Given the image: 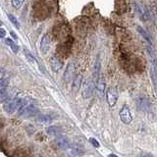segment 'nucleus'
Masks as SVG:
<instances>
[{"label": "nucleus", "instance_id": "393cba45", "mask_svg": "<svg viewBox=\"0 0 157 157\" xmlns=\"http://www.w3.org/2000/svg\"><path fill=\"white\" fill-rule=\"evenodd\" d=\"M2 26V22L1 21H0V27H1Z\"/></svg>", "mask_w": 157, "mask_h": 157}, {"label": "nucleus", "instance_id": "2eb2a0df", "mask_svg": "<svg viewBox=\"0 0 157 157\" xmlns=\"http://www.w3.org/2000/svg\"><path fill=\"white\" fill-rule=\"evenodd\" d=\"M55 116L54 115H50V114H45V115H39L37 117V121L38 122H49V121H52L54 120Z\"/></svg>", "mask_w": 157, "mask_h": 157}, {"label": "nucleus", "instance_id": "6ab92c4d", "mask_svg": "<svg viewBox=\"0 0 157 157\" xmlns=\"http://www.w3.org/2000/svg\"><path fill=\"white\" fill-rule=\"evenodd\" d=\"M8 18H9V20L11 21V23L14 25L15 27H17V28H20V23H19V21H18V19L14 16V15H12V14H8Z\"/></svg>", "mask_w": 157, "mask_h": 157}, {"label": "nucleus", "instance_id": "a211bd4d", "mask_svg": "<svg viewBox=\"0 0 157 157\" xmlns=\"http://www.w3.org/2000/svg\"><path fill=\"white\" fill-rule=\"evenodd\" d=\"M24 52H25V55H26V58L28 59V61H29V62H31V63H33V64L36 62V58H34V56L28 50L27 48H24Z\"/></svg>", "mask_w": 157, "mask_h": 157}, {"label": "nucleus", "instance_id": "39448f33", "mask_svg": "<svg viewBox=\"0 0 157 157\" xmlns=\"http://www.w3.org/2000/svg\"><path fill=\"white\" fill-rule=\"evenodd\" d=\"M119 117H120V120L126 125L130 124V123L132 121V113L130 110V107L127 104H124L122 106L121 110L119 112Z\"/></svg>", "mask_w": 157, "mask_h": 157}, {"label": "nucleus", "instance_id": "7ed1b4c3", "mask_svg": "<svg viewBox=\"0 0 157 157\" xmlns=\"http://www.w3.org/2000/svg\"><path fill=\"white\" fill-rule=\"evenodd\" d=\"M94 87H95V85H94V82H93V81L90 80V78H87L82 86V97L85 98V99L90 98L93 94V91H94Z\"/></svg>", "mask_w": 157, "mask_h": 157}, {"label": "nucleus", "instance_id": "9d476101", "mask_svg": "<svg viewBox=\"0 0 157 157\" xmlns=\"http://www.w3.org/2000/svg\"><path fill=\"white\" fill-rule=\"evenodd\" d=\"M94 81H95L96 90H98V92H99L100 95L102 96L103 94H104V90H105V80H104V78H103V76L100 74V75L98 76Z\"/></svg>", "mask_w": 157, "mask_h": 157}, {"label": "nucleus", "instance_id": "1a4fd4ad", "mask_svg": "<svg viewBox=\"0 0 157 157\" xmlns=\"http://www.w3.org/2000/svg\"><path fill=\"white\" fill-rule=\"evenodd\" d=\"M50 47V37L48 34H44L40 40V51L42 54H46Z\"/></svg>", "mask_w": 157, "mask_h": 157}, {"label": "nucleus", "instance_id": "5701e85b", "mask_svg": "<svg viewBox=\"0 0 157 157\" xmlns=\"http://www.w3.org/2000/svg\"><path fill=\"white\" fill-rule=\"evenodd\" d=\"M5 36H6V31H5L4 29L0 28V37L3 38V37H5Z\"/></svg>", "mask_w": 157, "mask_h": 157}, {"label": "nucleus", "instance_id": "f257e3e1", "mask_svg": "<svg viewBox=\"0 0 157 157\" xmlns=\"http://www.w3.org/2000/svg\"><path fill=\"white\" fill-rule=\"evenodd\" d=\"M146 50H147V53H148L150 63H151V69H150L151 81L153 82V85L157 87V57H156L155 52L153 51V49H151V47L147 46Z\"/></svg>", "mask_w": 157, "mask_h": 157}, {"label": "nucleus", "instance_id": "20e7f679", "mask_svg": "<svg viewBox=\"0 0 157 157\" xmlns=\"http://www.w3.org/2000/svg\"><path fill=\"white\" fill-rule=\"evenodd\" d=\"M119 98V92H118L116 87H108L107 92H106V99L107 103L109 106H115L116 103Z\"/></svg>", "mask_w": 157, "mask_h": 157}, {"label": "nucleus", "instance_id": "0eeeda50", "mask_svg": "<svg viewBox=\"0 0 157 157\" xmlns=\"http://www.w3.org/2000/svg\"><path fill=\"white\" fill-rule=\"evenodd\" d=\"M56 145L59 149L61 150H67L71 147V144H70V141L67 139L66 136H60L59 137H57L56 140Z\"/></svg>", "mask_w": 157, "mask_h": 157}, {"label": "nucleus", "instance_id": "423d86ee", "mask_svg": "<svg viewBox=\"0 0 157 157\" xmlns=\"http://www.w3.org/2000/svg\"><path fill=\"white\" fill-rule=\"evenodd\" d=\"M75 64L73 62H70L67 65L66 67V70H65V73H64V81L66 82H69L73 80L74 78V75H75Z\"/></svg>", "mask_w": 157, "mask_h": 157}, {"label": "nucleus", "instance_id": "b1692460", "mask_svg": "<svg viewBox=\"0 0 157 157\" xmlns=\"http://www.w3.org/2000/svg\"><path fill=\"white\" fill-rule=\"evenodd\" d=\"M10 33H11V36H13V37H14L15 39H17V38H18V36H17V34H16V33H14L13 31H12V32H10Z\"/></svg>", "mask_w": 157, "mask_h": 157}, {"label": "nucleus", "instance_id": "4468645a", "mask_svg": "<svg viewBox=\"0 0 157 157\" xmlns=\"http://www.w3.org/2000/svg\"><path fill=\"white\" fill-rule=\"evenodd\" d=\"M46 132L48 135H51V136L59 135L61 132V129L58 127H55V126H51V127H48L46 129Z\"/></svg>", "mask_w": 157, "mask_h": 157}, {"label": "nucleus", "instance_id": "aec40b11", "mask_svg": "<svg viewBox=\"0 0 157 157\" xmlns=\"http://www.w3.org/2000/svg\"><path fill=\"white\" fill-rule=\"evenodd\" d=\"M81 82H82V77H77L75 80L73 82V86L75 90H78V88L81 87Z\"/></svg>", "mask_w": 157, "mask_h": 157}, {"label": "nucleus", "instance_id": "9b49d317", "mask_svg": "<svg viewBox=\"0 0 157 157\" xmlns=\"http://www.w3.org/2000/svg\"><path fill=\"white\" fill-rule=\"evenodd\" d=\"M136 29H137V33H139L147 42H148L149 44H151V45L153 44V41H152V37H151V36L149 34V33H147L145 29L144 28H141L140 26H137L136 27Z\"/></svg>", "mask_w": 157, "mask_h": 157}, {"label": "nucleus", "instance_id": "dca6fc26", "mask_svg": "<svg viewBox=\"0 0 157 157\" xmlns=\"http://www.w3.org/2000/svg\"><path fill=\"white\" fill-rule=\"evenodd\" d=\"M139 106L142 111L149 110V103H148V101H146L144 98H140L139 99Z\"/></svg>", "mask_w": 157, "mask_h": 157}, {"label": "nucleus", "instance_id": "f3484780", "mask_svg": "<svg viewBox=\"0 0 157 157\" xmlns=\"http://www.w3.org/2000/svg\"><path fill=\"white\" fill-rule=\"evenodd\" d=\"M8 92H7V90H6V87H2V88H0V101H6L8 100Z\"/></svg>", "mask_w": 157, "mask_h": 157}, {"label": "nucleus", "instance_id": "6e6552de", "mask_svg": "<svg viewBox=\"0 0 157 157\" xmlns=\"http://www.w3.org/2000/svg\"><path fill=\"white\" fill-rule=\"evenodd\" d=\"M50 67L54 73H57L63 68V62L57 56H52L50 58Z\"/></svg>", "mask_w": 157, "mask_h": 157}, {"label": "nucleus", "instance_id": "412c9836", "mask_svg": "<svg viewBox=\"0 0 157 157\" xmlns=\"http://www.w3.org/2000/svg\"><path fill=\"white\" fill-rule=\"evenodd\" d=\"M24 3V0H12V5L14 8L19 9L20 7L22 6Z\"/></svg>", "mask_w": 157, "mask_h": 157}, {"label": "nucleus", "instance_id": "ddd939ff", "mask_svg": "<svg viewBox=\"0 0 157 157\" xmlns=\"http://www.w3.org/2000/svg\"><path fill=\"white\" fill-rule=\"evenodd\" d=\"M5 43L7 44V45L12 49V51L14 53H18L19 51V46H18V44H16V42H15L14 40H12L11 38H5Z\"/></svg>", "mask_w": 157, "mask_h": 157}, {"label": "nucleus", "instance_id": "f8f14e48", "mask_svg": "<svg viewBox=\"0 0 157 157\" xmlns=\"http://www.w3.org/2000/svg\"><path fill=\"white\" fill-rule=\"evenodd\" d=\"M136 12H137V14H139L140 18L141 19V21H146L147 16H148L146 10L142 8V6H140V5H136Z\"/></svg>", "mask_w": 157, "mask_h": 157}, {"label": "nucleus", "instance_id": "4be33fe9", "mask_svg": "<svg viewBox=\"0 0 157 157\" xmlns=\"http://www.w3.org/2000/svg\"><path fill=\"white\" fill-rule=\"evenodd\" d=\"M90 144L94 146V147H99V142H98L95 139H90Z\"/></svg>", "mask_w": 157, "mask_h": 157}, {"label": "nucleus", "instance_id": "f03ea898", "mask_svg": "<svg viewBox=\"0 0 157 157\" xmlns=\"http://www.w3.org/2000/svg\"><path fill=\"white\" fill-rule=\"evenodd\" d=\"M39 113V109L34 105L32 104H28L27 106L22 107L21 109L18 110V115L19 117L22 118H29V117H33L37 115Z\"/></svg>", "mask_w": 157, "mask_h": 157}]
</instances>
